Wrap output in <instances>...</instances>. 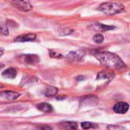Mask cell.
I'll return each mask as SVG.
<instances>
[{"instance_id": "1", "label": "cell", "mask_w": 130, "mask_h": 130, "mask_svg": "<svg viewBox=\"0 0 130 130\" xmlns=\"http://www.w3.org/2000/svg\"><path fill=\"white\" fill-rule=\"evenodd\" d=\"M95 57L106 67L112 70H122L126 68V64L116 54L109 51H101L94 53Z\"/></svg>"}, {"instance_id": "2", "label": "cell", "mask_w": 130, "mask_h": 130, "mask_svg": "<svg viewBox=\"0 0 130 130\" xmlns=\"http://www.w3.org/2000/svg\"><path fill=\"white\" fill-rule=\"evenodd\" d=\"M98 9L106 15H112L123 11L125 6L120 2H106L101 5Z\"/></svg>"}, {"instance_id": "3", "label": "cell", "mask_w": 130, "mask_h": 130, "mask_svg": "<svg viewBox=\"0 0 130 130\" xmlns=\"http://www.w3.org/2000/svg\"><path fill=\"white\" fill-rule=\"evenodd\" d=\"M12 5L22 11H28L33 8L28 0H13Z\"/></svg>"}, {"instance_id": "4", "label": "cell", "mask_w": 130, "mask_h": 130, "mask_svg": "<svg viewBox=\"0 0 130 130\" xmlns=\"http://www.w3.org/2000/svg\"><path fill=\"white\" fill-rule=\"evenodd\" d=\"M21 60L26 64L29 65H34L39 63L40 57L36 54H25L21 56Z\"/></svg>"}, {"instance_id": "5", "label": "cell", "mask_w": 130, "mask_h": 130, "mask_svg": "<svg viewBox=\"0 0 130 130\" xmlns=\"http://www.w3.org/2000/svg\"><path fill=\"white\" fill-rule=\"evenodd\" d=\"M129 108V105L126 103V102H119L117 103H116L113 108V111L116 113H119V114H124L128 112Z\"/></svg>"}, {"instance_id": "6", "label": "cell", "mask_w": 130, "mask_h": 130, "mask_svg": "<svg viewBox=\"0 0 130 130\" xmlns=\"http://www.w3.org/2000/svg\"><path fill=\"white\" fill-rule=\"evenodd\" d=\"M21 96L20 93L14 92V91H10V90H5V91H2L0 92V97L5 98L6 100H13L18 99Z\"/></svg>"}, {"instance_id": "7", "label": "cell", "mask_w": 130, "mask_h": 130, "mask_svg": "<svg viewBox=\"0 0 130 130\" xmlns=\"http://www.w3.org/2000/svg\"><path fill=\"white\" fill-rule=\"evenodd\" d=\"M37 35L35 34L29 33V34H24L18 36L15 39L14 41L16 42H26V41H33L36 39Z\"/></svg>"}, {"instance_id": "8", "label": "cell", "mask_w": 130, "mask_h": 130, "mask_svg": "<svg viewBox=\"0 0 130 130\" xmlns=\"http://www.w3.org/2000/svg\"><path fill=\"white\" fill-rule=\"evenodd\" d=\"M60 129L63 130H76L78 129V124L72 121H64L59 123Z\"/></svg>"}, {"instance_id": "9", "label": "cell", "mask_w": 130, "mask_h": 130, "mask_svg": "<svg viewBox=\"0 0 130 130\" xmlns=\"http://www.w3.org/2000/svg\"><path fill=\"white\" fill-rule=\"evenodd\" d=\"M17 75V70L13 68V67H10L6 69L5 70H4L2 74V76L5 78H10V79H13L16 77Z\"/></svg>"}, {"instance_id": "10", "label": "cell", "mask_w": 130, "mask_h": 130, "mask_svg": "<svg viewBox=\"0 0 130 130\" xmlns=\"http://www.w3.org/2000/svg\"><path fill=\"white\" fill-rule=\"evenodd\" d=\"M37 109L43 113H51L53 111V107L46 103H41L37 106Z\"/></svg>"}, {"instance_id": "11", "label": "cell", "mask_w": 130, "mask_h": 130, "mask_svg": "<svg viewBox=\"0 0 130 130\" xmlns=\"http://www.w3.org/2000/svg\"><path fill=\"white\" fill-rule=\"evenodd\" d=\"M82 57H83V54L82 52H80V51H72L67 55V58L71 59V60H75V61L80 60L82 58Z\"/></svg>"}, {"instance_id": "12", "label": "cell", "mask_w": 130, "mask_h": 130, "mask_svg": "<svg viewBox=\"0 0 130 130\" xmlns=\"http://www.w3.org/2000/svg\"><path fill=\"white\" fill-rule=\"evenodd\" d=\"M82 128L84 129H97L98 127V125L94 123L91 122H83L81 124Z\"/></svg>"}, {"instance_id": "13", "label": "cell", "mask_w": 130, "mask_h": 130, "mask_svg": "<svg viewBox=\"0 0 130 130\" xmlns=\"http://www.w3.org/2000/svg\"><path fill=\"white\" fill-rule=\"evenodd\" d=\"M58 92V89L54 87H47L45 91H44V94L46 97H53L55 96Z\"/></svg>"}, {"instance_id": "14", "label": "cell", "mask_w": 130, "mask_h": 130, "mask_svg": "<svg viewBox=\"0 0 130 130\" xmlns=\"http://www.w3.org/2000/svg\"><path fill=\"white\" fill-rule=\"evenodd\" d=\"M96 28L98 30L102 31H110L114 28L113 26H110V25H103V24H99L97 23L96 24Z\"/></svg>"}, {"instance_id": "15", "label": "cell", "mask_w": 130, "mask_h": 130, "mask_svg": "<svg viewBox=\"0 0 130 130\" xmlns=\"http://www.w3.org/2000/svg\"><path fill=\"white\" fill-rule=\"evenodd\" d=\"M93 39H94V42H96L98 44H101V43H102L104 41V36L102 34H96L94 36Z\"/></svg>"}, {"instance_id": "16", "label": "cell", "mask_w": 130, "mask_h": 130, "mask_svg": "<svg viewBox=\"0 0 130 130\" xmlns=\"http://www.w3.org/2000/svg\"><path fill=\"white\" fill-rule=\"evenodd\" d=\"M36 130H53L51 127H50L49 126H46V125H40L37 126Z\"/></svg>"}, {"instance_id": "17", "label": "cell", "mask_w": 130, "mask_h": 130, "mask_svg": "<svg viewBox=\"0 0 130 130\" xmlns=\"http://www.w3.org/2000/svg\"><path fill=\"white\" fill-rule=\"evenodd\" d=\"M50 56L51 57H55V58H60V57H62V56L60 54H59V53H56V52H54L53 51H50Z\"/></svg>"}, {"instance_id": "18", "label": "cell", "mask_w": 130, "mask_h": 130, "mask_svg": "<svg viewBox=\"0 0 130 130\" xmlns=\"http://www.w3.org/2000/svg\"><path fill=\"white\" fill-rule=\"evenodd\" d=\"M8 34V30L6 28H5V27L0 25V34L7 35Z\"/></svg>"}, {"instance_id": "19", "label": "cell", "mask_w": 130, "mask_h": 130, "mask_svg": "<svg viewBox=\"0 0 130 130\" xmlns=\"http://www.w3.org/2000/svg\"><path fill=\"white\" fill-rule=\"evenodd\" d=\"M107 129L109 130H123V128H121L120 126H108Z\"/></svg>"}, {"instance_id": "20", "label": "cell", "mask_w": 130, "mask_h": 130, "mask_svg": "<svg viewBox=\"0 0 130 130\" xmlns=\"http://www.w3.org/2000/svg\"><path fill=\"white\" fill-rule=\"evenodd\" d=\"M3 52H4V49L2 48H0V56L3 54Z\"/></svg>"}, {"instance_id": "21", "label": "cell", "mask_w": 130, "mask_h": 130, "mask_svg": "<svg viewBox=\"0 0 130 130\" xmlns=\"http://www.w3.org/2000/svg\"><path fill=\"white\" fill-rule=\"evenodd\" d=\"M4 67V64H2V63H0V69H1L2 67Z\"/></svg>"}]
</instances>
